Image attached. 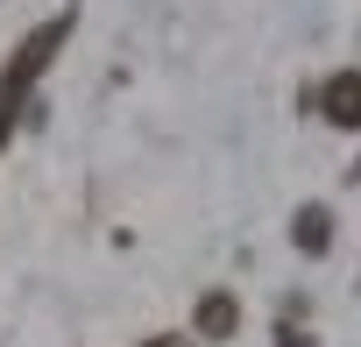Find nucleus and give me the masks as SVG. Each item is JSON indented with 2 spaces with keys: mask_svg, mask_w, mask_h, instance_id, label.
<instances>
[{
  "mask_svg": "<svg viewBox=\"0 0 361 347\" xmlns=\"http://www.w3.org/2000/svg\"><path fill=\"white\" fill-rule=\"evenodd\" d=\"M199 319H206V333H227V326H234V305H206Z\"/></svg>",
  "mask_w": 361,
  "mask_h": 347,
  "instance_id": "nucleus-2",
  "label": "nucleus"
},
{
  "mask_svg": "<svg viewBox=\"0 0 361 347\" xmlns=\"http://www.w3.org/2000/svg\"><path fill=\"white\" fill-rule=\"evenodd\" d=\"M333 106H340V121H361V85H354V78H347V85H340V92H333Z\"/></svg>",
  "mask_w": 361,
  "mask_h": 347,
  "instance_id": "nucleus-1",
  "label": "nucleus"
}]
</instances>
